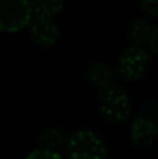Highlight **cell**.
Listing matches in <instances>:
<instances>
[{
	"label": "cell",
	"instance_id": "8",
	"mask_svg": "<svg viewBox=\"0 0 158 159\" xmlns=\"http://www.w3.org/2000/svg\"><path fill=\"white\" fill-rule=\"evenodd\" d=\"M67 140H69V134L62 127H48L42 130L39 135L41 147L50 151H58L67 143Z\"/></svg>",
	"mask_w": 158,
	"mask_h": 159
},
{
	"label": "cell",
	"instance_id": "13",
	"mask_svg": "<svg viewBox=\"0 0 158 159\" xmlns=\"http://www.w3.org/2000/svg\"><path fill=\"white\" fill-rule=\"evenodd\" d=\"M147 45H148L151 52L158 56V25L157 27H153V32H151Z\"/></svg>",
	"mask_w": 158,
	"mask_h": 159
},
{
	"label": "cell",
	"instance_id": "12",
	"mask_svg": "<svg viewBox=\"0 0 158 159\" xmlns=\"http://www.w3.org/2000/svg\"><path fill=\"white\" fill-rule=\"evenodd\" d=\"M140 6L144 14L150 17H158V0H140Z\"/></svg>",
	"mask_w": 158,
	"mask_h": 159
},
{
	"label": "cell",
	"instance_id": "1",
	"mask_svg": "<svg viewBox=\"0 0 158 159\" xmlns=\"http://www.w3.org/2000/svg\"><path fill=\"white\" fill-rule=\"evenodd\" d=\"M100 113L109 123H122L129 117L132 110V101L123 88L112 84L102 89L98 101Z\"/></svg>",
	"mask_w": 158,
	"mask_h": 159
},
{
	"label": "cell",
	"instance_id": "11",
	"mask_svg": "<svg viewBox=\"0 0 158 159\" xmlns=\"http://www.w3.org/2000/svg\"><path fill=\"white\" fill-rule=\"evenodd\" d=\"M25 159H64V158L60 154H58V151L39 148V149L32 151L31 154H28V157Z\"/></svg>",
	"mask_w": 158,
	"mask_h": 159
},
{
	"label": "cell",
	"instance_id": "2",
	"mask_svg": "<svg viewBox=\"0 0 158 159\" xmlns=\"http://www.w3.org/2000/svg\"><path fill=\"white\" fill-rule=\"evenodd\" d=\"M69 157H80L87 159H105L106 144L100 134L91 130H78L67 140Z\"/></svg>",
	"mask_w": 158,
	"mask_h": 159
},
{
	"label": "cell",
	"instance_id": "3",
	"mask_svg": "<svg viewBox=\"0 0 158 159\" xmlns=\"http://www.w3.org/2000/svg\"><path fill=\"white\" fill-rule=\"evenodd\" d=\"M32 18L30 0H0V31L18 32Z\"/></svg>",
	"mask_w": 158,
	"mask_h": 159
},
{
	"label": "cell",
	"instance_id": "7",
	"mask_svg": "<svg viewBox=\"0 0 158 159\" xmlns=\"http://www.w3.org/2000/svg\"><path fill=\"white\" fill-rule=\"evenodd\" d=\"M87 78L92 87L102 91L114 84V71L108 64L98 61V63L90 66L88 71H87Z\"/></svg>",
	"mask_w": 158,
	"mask_h": 159
},
{
	"label": "cell",
	"instance_id": "6",
	"mask_svg": "<svg viewBox=\"0 0 158 159\" xmlns=\"http://www.w3.org/2000/svg\"><path fill=\"white\" fill-rule=\"evenodd\" d=\"M158 138L157 121L148 119L147 116L140 115L133 119L130 126V140L137 148H148Z\"/></svg>",
	"mask_w": 158,
	"mask_h": 159
},
{
	"label": "cell",
	"instance_id": "15",
	"mask_svg": "<svg viewBox=\"0 0 158 159\" xmlns=\"http://www.w3.org/2000/svg\"><path fill=\"white\" fill-rule=\"evenodd\" d=\"M157 127H158V120H157Z\"/></svg>",
	"mask_w": 158,
	"mask_h": 159
},
{
	"label": "cell",
	"instance_id": "4",
	"mask_svg": "<svg viewBox=\"0 0 158 159\" xmlns=\"http://www.w3.org/2000/svg\"><path fill=\"white\" fill-rule=\"evenodd\" d=\"M148 61L150 57L147 50L143 46L132 45L120 53L116 63L118 73L126 81H136L146 73Z\"/></svg>",
	"mask_w": 158,
	"mask_h": 159
},
{
	"label": "cell",
	"instance_id": "14",
	"mask_svg": "<svg viewBox=\"0 0 158 159\" xmlns=\"http://www.w3.org/2000/svg\"><path fill=\"white\" fill-rule=\"evenodd\" d=\"M69 159H87V158H80V157H69Z\"/></svg>",
	"mask_w": 158,
	"mask_h": 159
},
{
	"label": "cell",
	"instance_id": "5",
	"mask_svg": "<svg viewBox=\"0 0 158 159\" xmlns=\"http://www.w3.org/2000/svg\"><path fill=\"white\" fill-rule=\"evenodd\" d=\"M28 27H30V36L32 42L42 48H49L55 45L60 35L59 27L55 24L53 18L32 16Z\"/></svg>",
	"mask_w": 158,
	"mask_h": 159
},
{
	"label": "cell",
	"instance_id": "10",
	"mask_svg": "<svg viewBox=\"0 0 158 159\" xmlns=\"http://www.w3.org/2000/svg\"><path fill=\"white\" fill-rule=\"evenodd\" d=\"M34 17L55 18L63 10L64 0H30Z\"/></svg>",
	"mask_w": 158,
	"mask_h": 159
},
{
	"label": "cell",
	"instance_id": "9",
	"mask_svg": "<svg viewBox=\"0 0 158 159\" xmlns=\"http://www.w3.org/2000/svg\"><path fill=\"white\" fill-rule=\"evenodd\" d=\"M153 32V25L146 18H136L130 22L128 27V35L132 45L137 46H144L147 45L150 35Z\"/></svg>",
	"mask_w": 158,
	"mask_h": 159
}]
</instances>
